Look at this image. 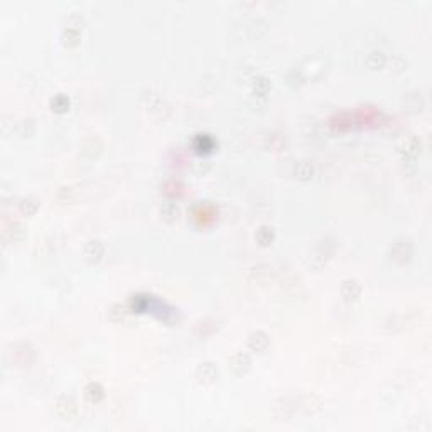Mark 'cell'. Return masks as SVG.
Returning <instances> with one entry per match:
<instances>
[{
  "label": "cell",
  "mask_w": 432,
  "mask_h": 432,
  "mask_svg": "<svg viewBox=\"0 0 432 432\" xmlns=\"http://www.w3.org/2000/svg\"><path fill=\"white\" fill-rule=\"evenodd\" d=\"M398 151L404 154V157H409V159H415L417 156L420 154V140L414 135L404 137L402 142L398 143Z\"/></svg>",
  "instance_id": "cell-2"
},
{
  "label": "cell",
  "mask_w": 432,
  "mask_h": 432,
  "mask_svg": "<svg viewBox=\"0 0 432 432\" xmlns=\"http://www.w3.org/2000/svg\"><path fill=\"white\" fill-rule=\"evenodd\" d=\"M410 255H412V247H410L409 242H405V240L397 242L395 245H393V248L390 252V258L397 263H405L410 258Z\"/></svg>",
  "instance_id": "cell-3"
},
{
  "label": "cell",
  "mask_w": 432,
  "mask_h": 432,
  "mask_svg": "<svg viewBox=\"0 0 432 432\" xmlns=\"http://www.w3.org/2000/svg\"><path fill=\"white\" fill-rule=\"evenodd\" d=\"M80 39V26H73V24H68L63 32V41L66 46H75L78 44Z\"/></svg>",
  "instance_id": "cell-11"
},
{
  "label": "cell",
  "mask_w": 432,
  "mask_h": 432,
  "mask_svg": "<svg viewBox=\"0 0 432 432\" xmlns=\"http://www.w3.org/2000/svg\"><path fill=\"white\" fill-rule=\"evenodd\" d=\"M297 167H301V171L296 169V174L299 177H302V179H309L311 174H313V167H311L309 164H306V162H301Z\"/></svg>",
  "instance_id": "cell-19"
},
{
  "label": "cell",
  "mask_w": 432,
  "mask_h": 432,
  "mask_svg": "<svg viewBox=\"0 0 432 432\" xmlns=\"http://www.w3.org/2000/svg\"><path fill=\"white\" fill-rule=\"evenodd\" d=\"M56 410H57V415L64 420H69L73 419L76 415V404L71 397H63L56 405Z\"/></svg>",
  "instance_id": "cell-5"
},
{
  "label": "cell",
  "mask_w": 432,
  "mask_h": 432,
  "mask_svg": "<svg viewBox=\"0 0 432 432\" xmlns=\"http://www.w3.org/2000/svg\"><path fill=\"white\" fill-rule=\"evenodd\" d=\"M255 238H257V242L262 245V247H267V245H270L273 242V230L270 227H262L257 232Z\"/></svg>",
  "instance_id": "cell-12"
},
{
  "label": "cell",
  "mask_w": 432,
  "mask_h": 432,
  "mask_svg": "<svg viewBox=\"0 0 432 432\" xmlns=\"http://www.w3.org/2000/svg\"><path fill=\"white\" fill-rule=\"evenodd\" d=\"M161 214L167 222H172V220H176L177 216H179V208H177L174 203H167L164 208L161 209Z\"/></svg>",
  "instance_id": "cell-16"
},
{
  "label": "cell",
  "mask_w": 432,
  "mask_h": 432,
  "mask_svg": "<svg viewBox=\"0 0 432 432\" xmlns=\"http://www.w3.org/2000/svg\"><path fill=\"white\" fill-rule=\"evenodd\" d=\"M268 344H270V339H268V336L263 331H255V333L248 336V348L252 351L263 353L268 348Z\"/></svg>",
  "instance_id": "cell-4"
},
{
  "label": "cell",
  "mask_w": 432,
  "mask_h": 432,
  "mask_svg": "<svg viewBox=\"0 0 432 432\" xmlns=\"http://www.w3.org/2000/svg\"><path fill=\"white\" fill-rule=\"evenodd\" d=\"M103 253H105V247L100 242H97V240L90 242L85 247V258L88 263H98L100 260H102Z\"/></svg>",
  "instance_id": "cell-6"
},
{
  "label": "cell",
  "mask_w": 432,
  "mask_h": 432,
  "mask_svg": "<svg viewBox=\"0 0 432 432\" xmlns=\"http://www.w3.org/2000/svg\"><path fill=\"white\" fill-rule=\"evenodd\" d=\"M125 307L123 306H113L112 309H110V319L112 321H120V319H123V316H125Z\"/></svg>",
  "instance_id": "cell-18"
},
{
  "label": "cell",
  "mask_w": 432,
  "mask_h": 432,
  "mask_svg": "<svg viewBox=\"0 0 432 432\" xmlns=\"http://www.w3.org/2000/svg\"><path fill=\"white\" fill-rule=\"evenodd\" d=\"M85 397H86V400L91 402V404H98V402L103 398L102 385L97 382H91L90 385H86V388H85Z\"/></svg>",
  "instance_id": "cell-10"
},
{
  "label": "cell",
  "mask_w": 432,
  "mask_h": 432,
  "mask_svg": "<svg viewBox=\"0 0 432 432\" xmlns=\"http://www.w3.org/2000/svg\"><path fill=\"white\" fill-rule=\"evenodd\" d=\"M250 365H252V362H250V358H248V354L242 353V351L235 353L233 356L228 359V368L238 377L245 375V373L250 370Z\"/></svg>",
  "instance_id": "cell-1"
},
{
  "label": "cell",
  "mask_w": 432,
  "mask_h": 432,
  "mask_svg": "<svg viewBox=\"0 0 432 432\" xmlns=\"http://www.w3.org/2000/svg\"><path fill=\"white\" fill-rule=\"evenodd\" d=\"M198 380L201 383H213L216 378H218V368H216L214 363H203L198 368Z\"/></svg>",
  "instance_id": "cell-8"
},
{
  "label": "cell",
  "mask_w": 432,
  "mask_h": 432,
  "mask_svg": "<svg viewBox=\"0 0 432 432\" xmlns=\"http://www.w3.org/2000/svg\"><path fill=\"white\" fill-rule=\"evenodd\" d=\"M359 294H362V287H359V284L356 280H344L343 285H341V296L344 297L346 301H356Z\"/></svg>",
  "instance_id": "cell-9"
},
{
  "label": "cell",
  "mask_w": 432,
  "mask_h": 432,
  "mask_svg": "<svg viewBox=\"0 0 432 432\" xmlns=\"http://www.w3.org/2000/svg\"><path fill=\"white\" fill-rule=\"evenodd\" d=\"M39 209V203L36 199H24L21 203V213L26 216H32Z\"/></svg>",
  "instance_id": "cell-17"
},
{
  "label": "cell",
  "mask_w": 432,
  "mask_h": 432,
  "mask_svg": "<svg viewBox=\"0 0 432 432\" xmlns=\"http://www.w3.org/2000/svg\"><path fill=\"white\" fill-rule=\"evenodd\" d=\"M383 63H385V57H383L382 52H378V51L370 52L368 57H367V64H368L372 69L380 68V66H383Z\"/></svg>",
  "instance_id": "cell-15"
},
{
  "label": "cell",
  "mask_w": 432,
  "mask_h": 432,
  "mask_svg": "<svg viewBox=\"0 0 432 432\" xmlns=\"http://www.w3.org/2000/svg\"><path fill=\"white\" fill-rule=\"evenodd\" d=\"M216 331H218V323H216L213 318H204L196 324L194 333L198 338H209V336H213Z\"/></svg>",
  "instance_id": "cell-7"
},
{
  "label": "cell",
  "mask_w": 432,
  "mask_h": 432,
  "mask_svg": "<svg viewBox=\"0 0 432 432\" xmlns=\"http://www.w3.org/2000/svg\"><path fill=\"white\" fill-rule=\"evenodd\" d=\"M252 88L255 95H267L268 90H270V81L267 78H263V76H258V78L253 80Z\"/></svg>",
  "instance_id": "cell-13"
},
{
  "label": "cell",
  "mask_w": 432,
  "mask_h": 432,
  "mask_svg": "<svg viewBox=\"0 0 432 432\" xmlns=\"http://www.w3.org/2000/svg\"><path fill=\"white\" fill-rule=\"evenodd\" d=\"M51 107L54 112L63 113L69 108V100H68V97H64V95H57V97L51 102Z\"/></svg>",
  "instance_id": "cell-14"
}]
</instances>
